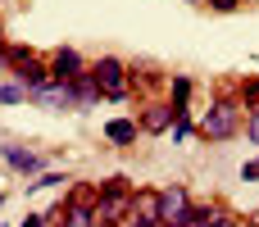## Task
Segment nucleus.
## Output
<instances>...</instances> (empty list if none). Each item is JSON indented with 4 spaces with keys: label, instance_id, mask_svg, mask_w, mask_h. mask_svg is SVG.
I'll use <instances>...</instances> for the list:
<instances>
[{
    "label": "nucleus",
    "instance_id": "nucleus-17",
    "mask_svg": "<svg viewBox=\"0 0 259 227\" xmlns=\"http://www.w3.org/2000/svg\"><path fill=\"white\" fill-rule=\"evenodd\" d=\"M27 100V86H0V105H23Z\"/></svg>",
    "mask_w": 259,
    "mask_h": 227
},
{
    "label": "nucleus",
    "instance_id": "nucleus-14",
    "mask_svg": "<svg viewBox=\"0 0 259 227\" xmlns=\"http://www.w3.org/2000/svg\"><path fill=\"white\" fill-rule=\"evenodd\" d=\"M59 218H64V227H100L96 223V209H64Z\"/></svg>",
    "mask_w": 259,
    "mask_h": 227
},
{
    "label": "nucleus",
    "instance_id": "nucleus-10",
    "mask_svg": "<svg viewBox=\"0 0 259 227\" xmlns=\"http://www.w3.org/2000/svg\"><path fill=\"white\" fill-rule=\"evenodd\" d=\"M96 200H100V187H73V191L59 200V214H64V209H96Z\"/></svg>",
    "mask_w": 259,
    "mask_h": 227
},
{
    "label": "nucleus",
    "instance_id": "nucleus-16",
    "mask_svg": "<svg viewBox=\"0 0 259 227\" xmlns=\"http://www.w3.org/2000/svg\"><path fill=\"white\" fill-rule=\"evenodd\" d=\"M241 105H246L250 114H259V77H250V82H241Z\"/></svg>",
    "mask_w": 259,
    "mask_h": 227
},
{
    "label": "nucleus",
    "instance_id": "nucleus-5",
    "mask_svg": "<svg viewBox=\"0 0 259 227\" xmlns=\"http://www.w3.org/2000/svg\"><path fill=\"white\" fill-rule=\"evenodd\" d=\"M27 100H32V105H41V109H77L73 82H46V86L27 91Z\"/></svg>",
    "mask_w": 259,
    "mask_h": 227
},
{
    "label": "nucleus",
    "instance_id": "nucleus-8",
    "mask_svg": "<svg viewBox=\"0 0 259 227\" xmlns=\"http://www.w3.org/2000/svg\"><path fill=\"white\" fill-rule=\"evenodd\" d=\"M178 123V109L173 105H146V114H141V127L146 132H168Z\"/></svg>",
    "mask_w": 259,
    "mask_h": 227
},
{
    "label": "nucleus",
    "instance_id": "nucleus-11",
    "mask_svg": "<svg viewBox=\"0 0 259 227\" xmlns=\"http://www.w3.org/2000/svg\"><path fill=\"white\" fill-rule=\"evenodd\" d=\"M73 96H77V109H87V105H96V100H100V86H96V77H91V68L73 77Z\"/></svg>",
    "mask_w": 259,
    "mask_h": 227
},
{
    "label": "nucleus",
    "instance_id": "nucleus-12",
    "mask_svg": "<svg viewBox=\"0 0 259 227\" xmlns=\"http://www.w3.org/2000/svg\"><path fill=\"white\" fill-rule=\"evenodd\" d=\"M105 137H109L114 146H132V141H137V123H132V118H114V123H105Z\"/></svg>",
    "mask_w": 259,
    "mask_h": 227
},
{
    "label": "nucleus",
    "instance_id": "nucleus-20",
    "mask_svg": "<svg viewBox=\"0 0 259 227\" xmlns=\"http://www.w3.org/2000/svg\"><path fill=\"white\" fill-rule=\"evenodd\" d=\"M241 177H259V159H250V164L241 168Z\"/></svg>",
    "mask_w": 259,
    "mask_h": 227
},
{
    "label": "nucleus",
    "instance_id": "nucleus-22",
    "mask_svg": "<svg viewBox=\"0 0 259 227\" xmlns=\"http://www.w3.org/2000/svg\"><path fill=\"white\" fill-rule=\"evenodd\" d=\"M250 141H255V146H259V114H255V118H250Z\"/></svg>",
    "mask_w": 259,
    "mask_h": 227
},
{
    "label": "nucleus",
    "instance_id": "nucleus-24",
    "mask_svg": "<svg viewBox=\"0 0 259 227\" xmlns=\"http://www.w3.org/2000/svg\"><path fill=\"white\" fill-rule=\"evenodd\" d=\"M250 227H259V209H255V218H250Z\"/></svg>",
    "mask_w": 259,
    "mask_h": 227
},
{
    "label": "nucleus",
    "instance_id": "nucleus-18",
    "mask_svg": "<svg viewBox=\"0 0 259 227\" xmlns=\"http://www.w3.org/2000/svg\"><path fill=\"white\" fill-rule=\"evenodd\" d=\"M209 9H219V14H237L241 0H209Z\"/></svg>",
    "mask_w": 259,
    "mask_h": 227
},
{
    "label": "nucleus",
    "instance_id": "nucleus-25",
    "mask_svg": "<svg viewBox=\"0 0 259 227\" xmlns=\"http://www.w3.org/2000/svg\"><path fill=\"white\" fill-rule=\"evenodd\" d=\"M191 5H200V0H191Z\"/></svg>",
    "mask_w": 259,
    "mask_h": 227
},
{
    "label": "nucleus",
    "instance_id": "nucleus-2",
    "mask_svg": "<svg viewBox=\"0 0 259 227\" xmlns=\"http://www.w3.org/2000/svg\"><path fill=\"white\" fill-rule=\"evenodd\" d=\"M91 77H96V86H100V96H105V100H127L132 73H127V64H123V59H114V55L96 59V64H91Z\"/></svg>",
    "mask_w": 259,
    "mask_h": 227
},
{
    "label": "nucleus",
    "instance_id": "nucleus-19",
    "mask_svg": "<svg viewBox=\"0 0 259 227\" xmlns=\"http://www.w3.org/2000/svg\"><path fill=\"white\" fill-rule=\"evenodd\" d=\"M123 227H164V223H159V218H146V214H132Z\"/></svg>",
    "mask_w": 259,
    "mask_h": 227
},
{
    "label": "nucleus",
    "instance_id": "nucleus-26",
    "mask_svg": "<svg viewBox=\"0 0 259 227\" xmlns=\"http://www.w3.org/2000/svg\"><path fill=\"white\" fill-rule=\"evenodd\" d=\"M0 205H5V196H0Z\"/></svg>",
    "mask_w": 259,
    "mask_h": 227
},
{
    "label": "nucleus",
    "instance_id": "nucleus-1",
    "mask_svg": "<svg viewBox=\"0 0 259 227\" xmlns=\"http://www.w3.org/2000/svg\"><path fill=\"white\" fill-rule=\"evenodd\" d=\"M237 132H241V105H237L232 96L214 100L209 114L200 118V137H205V141H228V137H237Z\"/></svg>",
    "mask_w": 259,
    "mask_h": 227
},
{
    "label": "nucleus",
    "instance_id": "nucleus-9",
    "mask_svg": "<svg viewBox=\"0 0 259 227\" xmlns=\"http://www.w3.org/2000/svg\"><path fill=\"white\" fill-rule=\"evenodd\" d=\"M0 155H5V164L18 168V173H41V155L23 150V146H0Z\"/></svg>",
    "mask_w": 259,
    "mask_h": 227
},
{
    "label": "nucleus",
    "instance_id": "nucleus-23",
    "mask_svg": "<svg viewBox=\"0 0 259 227\" xmlns=\"http://www.w3.org/2000/svg\"><path fill=\"white\" fill-rule=\"evenodd\" d=\"M219 227H250V223H241V218H223Z\"/></svg>",
    "mask_w": 259,
    "mask_h": 227
},
{
    "label": "nucleus",
    "instance_id": "nucleus-6",
    "mask_svg": "<svg viewBox=\"0 0 259 227\" xmlns=\"http://www.w3.org/2000/svg\"><path fill=\"white\" fill-rule=\"evenodd\" d=\"M77 73H87L77 50H55V55H50V82H73Z\"/></svg>",
    "mask_w": 259,
    "mask_h": 227
},
{
    "label": "nucleus",
    "instance_id": "nucleus-21",
    "mask_svg": "<svg viewBox=\"0 0 259 227\" xmlns=\"http://www.w3.org/2000/svg\"><path fill=\"white\" fill-rule=\"evenodd\" d=\"M23 227H46V218H41V214H27V218H23Z\"/></svg>",
    "mask_w": 259,
    "mask_h": 227
},
{
    "label": "nucleus",
    "instance_id": "nucleus-4",
    "mask_svg": "<svg viewBox=\"0 0 259 227\" xmlns=\"http://www.w3.org/2000/svg\"><path fill=\"white\" fill-rule=\"evenodd\" d=\"M187 209H191V196H187L182 182H173V187L159 191V223H164V227H182Z\"/></svg>",
    "mask_w": 259,
    "mask_h": 227
},
{
    "label": "nucleus",
    "instance_id": "nucleus-13",
    "mask_svg": "<svg viewBox=\"0 0 259 227\" xmlns=\"http://www.w3.org/2000/svg\"><path fill=\"white\" fill-rule=\"evenodd\" d=\"M132 214L159 218V191H137V205H132Z\"/></svg>",
    "mask_w": 259,
    "mask_h": 227
},
{
    "label": "nucleus",
    "instance_id": "nucleus-15",
    "mask_svg": "<svg viewBox=\"0 0 259 227\" xmlns=\"http://www.w3.org/2000/svg\"><path fill=\"white\" fill-rule=\"evenodd\" d=\"M187 96H191V82L173 77V109H178V118H187Z\"/></svg>",
    "mask_w": 259,
    "mask_h": 227
},
{
    "label": "nucleus",
    "instance_id": "nucleus-7",
    "mask_svg": "<svg viewBox=\"0 0 259 227\" xmlns=\"http://www.w3.org/2000/svg\"><path fill=\"white\" fill-rule=\"evenodd\" d=\"M228 218V209L223 205H191L187 209V218H182V227H219Z\"/></svg>",
    "mask_w": 259,
    "mask_h": 227
},
{
    "label": "nucleus",
    "instance_id": "nucleus-3",
    "mask_svg": "<svg viewBox=\"0 0 259 227\" xmlns=\"http://www.w3.org/2000/svg\"><path fill=\"white\" fill-rule=\"evenodd\" d=\"M0 59L14 68V77L27 86V91H36V86H46L50 82V64H41L32 50H23V46H9V50H0Z\"/></svg>",
    "mask_w": 259,
    "mask_h": 227
}]
</instances>
